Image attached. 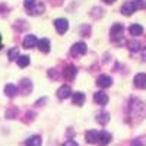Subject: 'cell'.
Masks as SVG:
<instances>
[{"label": "cell", "instance_id": "obj_1", "mask_svg": "<svg viewBox=\"0 0 146 146\" xmlns=\"http://www.w3.org/2000/svg\"><path fill=\"white\" fill-rule=\"evenodd\" d=\"M136 9H140L139 7V0H129V2H126L121 6V13L126 15V16H130Z\"/></svg>", "mask_w": 146, "mask_h": 146}, {"label": "cell", "instance_id": "obj_2", "mask_svg": "<svg viewBox=\"0 0 146 146\" xmlns=\"http://www.w3.org/2000/svg\"><path fill=\"white\" fill-rule=\"evenodd\" d=\"M54 27H56V29H57L58 34H64L69 29V22L66 19H63V18H60V19H56L54 21Z\"/></svg>", "mask_w": 146, "mask_h": 146}, {"label": "cell", "instance_id": "obj_3", "mask_svg": "<svg viewBox=\"0 0 146 146\" xmlns=\"http://www.w3.org/2000/svg\"><path fill=\"white\" fill-rule=\"evenodd\" d=\"M86 44L85 42H76L75 45L72 47V54L73 56H82V54H85L86 53Z\"/></svg>", "mask_w": 146, "mask_h": 146}, {"label": "cell", "instance_id": "obj_4", "mask_svg": "<svg viewBox=\"0 0 146 146\" xmlns=\"http://www.w3.org/2000/svg\"><path fill=\"white\" fill-rule=\"evenodd\" d=\"M123 32H124V27L121 25V23H114V25L111 27V36L114 40L120 38V36L123 35Z\"/></svg>", "mask_w": 146, "mask_h": 146}, {"label": "cell", "instance_id": "obj_5", "mask_svg": "<svg viewBox=\"0 0 146 146\" xmlns=\"http://www.w3.org/2000/svg\"><path fill=\"white\" fill-rule=\"evenodd\" d=\"M135 85L140 89H146V75L145 73H139L135 76Z\"/></svg>", "mask_w": 146, "mask_h": 146}, {"label": "cell", "instance_id": "obj_6", "mask_svg": "<svg viewBox=\"0 0 146 146\" xmlns=\"http://www.w3.org/2000/svg\"><path fill=\"white\" fill-rule=\"evenodd\" d=\"M98 137H100V131H96V130H89L85 135V139H86L88 143H96L98 142Z\"/></svg>", "mask_w": 146, "mask_h": 146}, {"label": "cell", "instance_id": "obj_7", "mask_svg": "<svg viewBox=\"0 0 146 146\" xmlns=\"http://www.w3.org/2000/svg\"><path fill=\"white\" fill-rule=\"evenodd\" d=\"M63 76L67 80H73V79H75V76H76V67L75 66H67L63 70Z\"/></svg>", "mask_w": 146, "mask_h": 146}, {"label": "cell", "instance_id": "obj_8", "mask_svg": "<svg viewBox=\"0 0 146 146\" xmlns=\"http://www.w3.org/2000/svg\"><path fill=\"white\" fill-rule=\"evenodd\" d=\"M94 101L96 104H100V105H105L108 102V95L105 92H96L94 95Z\"/></svg>", "mask_w": 146, "mask_h": 146}, {"label": "cell", "instance_id": "obj_9", "mask_svg": "<svg viewBox=\"0 0 146 146\" xmlns=\"http://www.w3.org/2000/svg\"><path fill=\"white\" fill-rule=\"evenodd\" d=\"M98 86H101V88H108V86H111V83H113V80H111V78L110 76H107V75H101L100 78H98Z\"/></svg>", "mask_w": 146, "mask_h": 146}, {"label": "cell", "instance_id": "obj_10", "mask_svg": "<svg viewBox=\"0 0 146 146\" xmlns=\"http://www.w3.org/2000/svg\"><path fill=\"white\" fill-rule=\"evenodd\" d=\"M36 44H38V41H36L35 35H27L25 40H23V47H25V48H32Z\"/></svg>", "mask_w": 146, "mask_h": 146}, {"label": "cell", "instance_id": "obj_11", "mask_svg": "<svg viewBox=\"0 0 146 146\" xmlns=\"http://www.w3.org/2000/svg\"><path fill=\"white\" fill-rule=\"evenodd\" d=\"M70 95H72V89L69 86H62V88H58V91H57V96L60 100H66V98H69Z\"/></svg>", "mask_w": 146, "mask_h": 146}, {"label": "cell", "instance_id": "obj_12", "mask_svg": "<svg viewBox=\"0 0 146 146\" xmlns=\"http://www.w3.org/2000/svg\"><path fill=\"white\" fill-rule=\"evenodd\" d=\"M110 142H111V135H110V133H107V131H101V133H100V137H98V143L102 145V146H105V145H108Z\"/></svg>", "mask_w": 146, "mask_h": 146}, {"label": "cell", "instance_id": "obj_13", "mask_svg": "<svg viewBox=\"0 0 146 146\" xmlns=\"http://www.w3.org/2000/svg\"><path fill=\"white\" fill-rule=\"evenodd\" d=\"M38 48L42 51V53H48L50 51V41H48L47 38H42L38 41Z\"/></svg>", "mask_w": 146, "mask_h": 146}, {"label": "cell", "instance_id": "obj_14", "mask_svg": "<svg viewBox=\"0 0 146 146\" xmlns=\"http://www.w3.org/2000/svg\"><path fill=\"white\" fill-rule=\"evenodd\" d=\"M41 143H42V140H41L40 136H31V137L25 142L27 146H41Z\"/></svg>", "mask_w": 146, "mask_h": 146}, {"label": "cell", "instance_id": "obj_15", "mask_svg": "<svg viewBox=\"0 0 146 146\" xmlns=\"http://www.w3.org/2000/svg\"><path fill=\"white\" fill-rule=\"evenodd\" d=\"M5 94H6L7 96H15V95L18 94V88L15 86V85L9 83V85H6V86H5Z\"/></svg>", "mask_w": 146, "mask_h": 146}, {"label": "cell", "instance_id": "obj_16", "mask_svg": "<svg viewBox=\"0 0 146 146\" xmlns=\"http://www.w3.org/2000/svg\"><path fill=\"white\" fill-rule=\"evenodd\" d=\"M129 31H130V34H131V35L137 36V35H142L143 28H142V25H139V23H135V25H131V27L129 28Z\"/></svg>", "mask_w": 146, "mask_h": 146}, {"label": "cell", "instance_id": "obj_17", "mask_svg": "<svg viewBox=\"0 0 146 146\" xmlns=\"http://www.w3.org/2000/svg\"><path fill=\"white\" fill-rule=\"evenodd\" d=\"M73 102H75L76 105H82L85 102V94H82V92L73 94Z\"/></svg>", "mask_w": 146, "mask_h": 146}, {"label": "cell", "instance_id": "obj_18", "mask_svg": "<svg viewBox=\"0 0 146 146\" xmlns=\"http://www.w3.org/2000/svg\"><path fill=\"white\" fill-rule=\"evenodd\" d=\"M29 62H31V60H29L28 56H21V57L18 58V66H19V67H27V66L29 64Z\"/></svg>", "mask_w": 146, "mask_h": 146}, {"label": "cell", "instance_id": "obj_19", "mask_svg": "<svg viewBox=\"0 0 146 146\" xmlns=\"http://www.w3.org/2000/svg\"><path fill=\"white\" fill-rule=\"evenodd\" d=\"M96 121L101 123V124H107L108 121H110V114L108 113H101L98 117H96Z\"/></svg>", "mask_w": 146, "mask_h": 146}, {"label": "cell", "instance_id": "obj_20", "mask_svg": "<svg viewBox=\"0 0 146 146\" xmlns=\"http://www.w3.org/2000/svg\"><path fill=\"white\" fill-rule=\"evenodd\" d=\"M23 5H25V9H27V10H29L28 13H31V12L35 9V6H36L35 0H25V2H23Z\"/></svg>", "mask_w": 146, "mask_h": 146}, {"label": "cell", "instance_id": "obj_21", "mask_svg": "<svg viewBox=\"0 0 146 146\" xmlns=\"http://www.w3.org/2000/svg\"><path fill=\"white\" fill-rule=\"evenodd\" d=\"M21 85H22V88H23V92H29L32 89V85H31V82L28 79H23Z\"/></svg>", "mask_w": 146, "mask_h": 146}, {"label": "cell", "instance_id": "obj_22", "mask_svg": "<svg viewBox=\"0 0 146 146\" xmlns=\"http://www.w3.org/2000/svg\"><path fill=\"white\" fill-rule=\"evenodd\" d=\"M139 45H140V44H139L137 41H130V42H129V50H130V51H137V50H139Z\"/></svg>", "mask_w": 146, "mask_h": 146}, {"label": "cell", "instance_id": "obj_23", "mask_svg": "<svg viewBox=\"0 0 146 146\" xmlns=\"http://www.w3.org/2000/svg\"><path fill=\"white\" fill-rule=\"evenodd\" d=\"M18 56H19L18 48H12V50H9V58H10V60H15V58H18Z\"/></svg>", "mask_w": 146, "mask_h": 146}, {"label": "cell", "instance_id": "obj_24", "mask_svg": "<svg viewBox=\"0 0 146 146\" xmlns=\"http://www.w3.org/2000/svg\"><path fill=\"white\" fill-rule=\"evenodd\" d=\"M63 146H79L75 140H67V142H64V145Z\"/></svg>", "mask_w": 146, "mask_h": 146}, {"label": "cell", "instance_id": "obj_25", "mask_svg": "<svg viewBox=\"0 0 146 146\" xmlns=\"http://www.w3.org/2000/svg\"><path fill=\"white\" fill-rule=\"evenodd\" d=\"M131 146H143V145L140 143V139H137V140H135V142L131 143Z\"/></svg>", "mask_w": 146, "mask_h": 146}, {"label": "cell", "instance_id": "obj_26", "mask_svg": "<svg viewBox=\"0 0 146 146\" xmlns=\"http://www.w3.org/2000/svg\"><path fill=\"white\" fill-rule=\"evenodd\" d=\"M142 57H143V60H146V47L143 48V51H142Z\"/></svg>", "mask_w": 146, "mask_h": 146}, {"label": "cell", "instance_id": "obj_27", "mask_svg": "<svg viewBox=\"0 0 146 146\" xmlns=\"http://www.w3.org/2000/svg\"><path fill=\"white\" fill-rule=\"evenodd\" d=\"M104 2H105V3H114L115 0H104Z\"/></svg>", "mask_w": 146, "mask_h": 146}, {"label": "cell", "instance_id": "obj_28", "mask_svg": "<svg viewBox=\"0 0 146 146\" xmlns=\"http://www.w3.org/2000/svg\"><path fill=\"white\" fill-rule=\"evenodd\" d=\"M0 48H2V35H0Z\"/></svg>", "mask_w": 146, "mask_h": 146}]
</instances>
